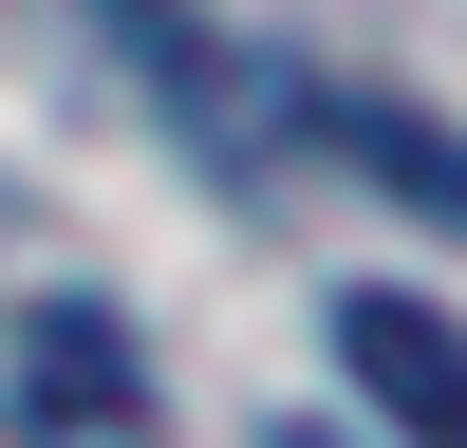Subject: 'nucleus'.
<instances>
[{
	"label": "nucleus",
	"instance_id": "obj_1",
	"mask_svg": "<svg viewBox=\"0 0 467 448\" xmlns=\"http://www.w3.org/2000/svg\"><path fill=\"white\" fill-rule=\"evenodd\" d=\"M94 19L131 37V94L169 112V131L206 149L224 187H262V168H281V149H299V94H281V75H262V56H224V37L187 19V0H94Z\"/></svg>",
	"mask_w": 467,
	"mask_h": 448
},
{
	"label": "nucleus",
	"instance_id": "obj_2",
	"mask_svg": "<svg viewBox=\"0 0 467 448\" xmlns=\"http://www.w3.org/2000/svg\"><path fill=\"white\" fill-rule=\"evenodd\" d=\"M19 430L37 448H150V373L112 299H37L19 318Z\"/></svg>",
	"mask_w": 467,
	"mask_h": 448
},
{
	"label": "nucleus",
	"instance_id": "obj_3",
	"mask_svg": "<svg viewBox=\"0 0 467 448\" xmlns=\"http://www.w3.org/2000/svg\"><path fill=\"white\" fill-rule=\"evenodd\" d=\"M337 373H356L411 448H467V318H431L411 280H356V299H337Z\"/></svg>",
	"mask_w": 467,
	"mask_h": 448
},
{
	"label": "nucleus",
	"instance_id": "obj_4",
	"mask_svg": "<svg viewBox=\"0 0 467 448\" xmlns=\"http://www.w3.org/2000/svg\"><path fill=\"white\" fill-rule=\"evenodd\" d=\"M299 149H337V168L411 187L431 224H467V131H431V112H393V94H299Z\"/></svg>",
	"mask_w": 467,
	"mask_h": 448
},
{
	"label": "nucleus",
	"instance_id": "obj_5",
	"mask_svg": "<svg viewBox=\"0 0 467 448\" xmlns=\"http://www.w3.org/2000/svg\"><path fill=\"white\" fill-rule=\"evenodd\" d=\"M281 448H318V430H281Z\"/></svg>",
	"mask_w": 467,
	"mask_h": 448
}]
</instances>
